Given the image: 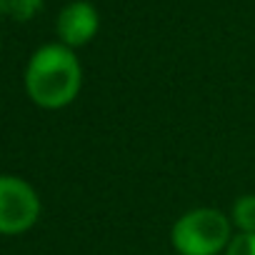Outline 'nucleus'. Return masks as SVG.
Masks as SVG:
<instances>
[{
    "label": "nucleus",
    "instance_id": "obj_1",
    "mask_svg": "<svg viewBox=\"0 0 255 255\" xmlns=\"http://www.w3.org/2000/svg\"><path fill=\"white\" fill-rule=\"evenodd\" d=\"M80 63L68 45H43L25 70V90L40 108L55 110L75 100L80 90Z\"/></svg>",
    "mask_w": 255,
    "mask_h": 255
},
{
    "label": "nucleus",
    "instance_id": "obj_4",
    "mask_svg": "<svg viewBox=\"0 0 255 255\" xmlns=\"http://www.w3.org/2000/svg\"><path fill=\"white\" fill-rule=\"evenodd\" d=\"M95 33H98V13L85 0H75V3L65 5L63 13L58 15V35L68 48L85 45Z\"/></svg>",
    "mask_w": 255,
    "mask_h": 255
},
{
    "label": "nucleus",
    "instance_id": "obj_2",
    "mask_svg": "<svg viewBox=\"0 0 255 255\" xmlns=\"http://www.w3.org/2000/svg\"><path fill=\"white\" fill-rule=\"evenodd\" d=\"M170 240L180 255H218L233 240L230 220L220 210L195 208L175 220Z\"/></svg>",
    "mask_w": 255,
    "mask_h": 255
},
{
    "label": "nucleus",
    "instance_id": "obj_5",
    "mask_svg": "<svg viewBox=\"0 0 255 255\" xmlns=\"http://www.w3.org/2000/svg\"><path fill=\"white\" fill-rule=\"evenodd\" d=\"M233 223L240 233L255 235V195H243L233 205Z\"/></svg>",
    "mask_w": 255,
    "mask_h": 255
},
{
    "label": "nucleus",
    "instance_id": "obj_3",
    "mask_svg": "<svg viewBox=\"0 0 255 255\" xmlns=\"http://www.w3.org/2000/svg\"><path fill=\"white\" fill-rule=\"evenodd\" d=\"M40 215L38 193L15 175H0V233L18 235L35 225Z\"/></svg>",
    "mask_w": 255,
    "mask_h": 255
},
{
    "label": "nucleus",
    "instance_id": "obj_6",
    "mask_svg": "<svg viewBox=\"0 0 255 255\" xmlns=\"http://www.w3.org/2000/svg\"><path fill=\"white\" fill-rule=\"evenodd\" d=\"M225 255H255V235H250V233H238V235L228 243Z\"/></svg>",
    "mask_w": 255,
    "mask_h": 255
}]
</instances>
